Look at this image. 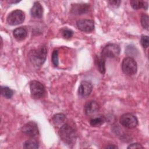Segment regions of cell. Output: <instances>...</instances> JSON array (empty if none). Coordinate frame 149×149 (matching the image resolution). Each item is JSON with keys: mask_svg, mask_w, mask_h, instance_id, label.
<instances>
[{"mask_svg": "<svg viewBox=\"0 0 149 149\" xmlns=\"http://www.w3.org/2000/svg\"><path fill=\"white\" fill-rule=\"evenodd\" d=\"M59 135L61 140L68 146L73 145L77 139V134L74 129L68 124H63L59 130Z\"/></svg>", "mask_w": 149, "mask_h": 149, "instance_id": "obj_1", "label": "cell"}, {"mask_svg": "<svg viewBox=\"0 0 149 149\" xmlns=\"http://www.w3.org/2000/svg\"><path fill=\"white\" fill-rule=\"evenodd\" d=\"M47 50L45 46H41L38 49L31 51L29 54L30 62L36 67L41 66L45 62Z\"/></svg>", "mask_w": 149, "mask_h": 149, "instance_id": "obj_2", "label": "cell"}, {"mask_svg": "<svg viewBox=\"0 0 149 149\" xmlns=\"http://www.w3.org/2000/svg\"><path fill=\"white\" fill-rule=\"evenodd\" d=\"M122 70L127 75H133L137 72V64L135 60L130 57H126L122 62Z\"/></svg>", "mask_w": 149, "mask_h": 149, "instance_id": "obj_3", "label": "cell"}, {"mask_svg": "<svg viewBox=\"0 0 149 149\" xmlns=\"http://www.w3.org/2000/svg\"><path fill=\"white\" fill-rule=\"evenodd\" d=\"M120 47L116 44H108L105 45L101 53V56L104 58H115L118 56L120 53Z\"/></svg>", "mask_w": 149, "mask_h": 149, "instance_id": "obj_4", "label": "cell"}, {"mask_svg": "<svg viewBox=\"0 0 149 149\" xmlns=\"http://www.w3.org/2000/svg\"><path fill=\"white\" fill-rule=\"evenodd\" d=\"M25 19L24 13L20 10H15L10 12L6 19L7 23L11 26H16L22 23Z\"/></svg>", "mask_w": 149, "mask_h": 149, "instance_id": "obj_5", "label": "cell"}, {"mask_svg": "<svg viewBox=\"0 0 149 149\" xmlns=\"http://www.w3.org/2000/svg\"><path fill=\"white\" fill-rule=\"evenodd\" d=\"M30 89L31 96L34 98H42L45 93V89L43 84L37 80H33L30 83Z\"/></svg>", "mask_w": 149, "mask_h": 149, "instance_id": "obj_6", "label": "cell"}, {"mask_svg": "<svg viewBox=\"0 0 149 149\" xmlns=\"http://www.w3.org/2000/svg\"><path fill=\"white\" fill-rule=\"evenodd\" d=\"M120 124L126 128L135 127L138 124L137 118L133 114L127 113L122 115L120 118Z\"/></svg>", "mask_w": 149, "mask_h": 149, "instance_id": "obj_7", "label": "cell"}, {"mask_svg": "<svg viewBox=\"0 0 149 149\" xmlns=\"http://www.w3.org/2000/svg\"><path fill=\"white\" fill-rule=\"evenodd\" d=\"M22 132L30 137H35L39 133L37 125L33 121H30L26 123L21 129Z\"/></svg>", "mask_w": 149, "mask_h": 149, "instance_id": "obj_8", "label": "cell"}, {"mask_svg": "<svg viewBox=\"0 0 149 149\" xmlns=\"http://www.w3.org/2000/svg\"><path fill=\"white\" fill-rule=\"evenodd\" d=\"M77 26L79 30L84 32H91L94 29V23L90 19H80L76 22Z\"/></svg>", "mask_w": 149, "mask_h": 149, "instance_id": "obj_9", "label": "cell"}, {"mask_svg": "<svg viewBox=\"0 0 149 149\" xmlns=\"http://www.w3.org/2000/svg\"><path fill=\"white\" fill-rule=\"evenodd\" d=\"M93 90V86L91 83L87 81H83L79 87V95L82 97L89 96Z\"/></svg>", "mask_w": 149, "mask_h": 149, "instance_id": "obj_10", "label": "cell"}, {"mask_svg": "<svg viewBox=\"0 0 149 149\" xmlns=\"http://www.w3.org/2000/svg\"><path fill=\"white\" fill-rule=\"evenodd\" d=\"M100 109L98 104L93 100L87 102L84 108V112L87 115H91L95 113Z\"/></svg>", "mask_w": 149, "mask_h": 149, "instance_id": "obj_11", "label": "cell"}, {"mask_svg": "<svg viewBox=\"0 0 149 149\" xmlns=\"http://www.w3.org/2000/svg\"><path fill=\"white\" fill-rule=\"evenodd\" d=\"M89 5L86 3L73 4L72 6V12L75 15H81L88 10Z\"/></svg>", "mask_w": 149, "mask_h": 149, "instance_id": "obj_12", "label": "cell"}, {"mask_svg": "<svg viewBox=\"0 0 149 149\" xmlns=\"http://www.w3.org/2000/svg\"><path fill=\"white\" fill-rule=\"evenodd\" d=\"M31 15L35 18H41L43 14V9L41 5L38 2L34 3L31 10Z\"/></svg>", "mask_w": 149, "mask_h": 149, "instance_id": "obj_13", "label": "cell"}, {"mask_svg": "<svg viewBox=\"0 0 149 149\" xmlns=\"http://www.w3.org/2000/svg\"><path fill=\"white\" fill-rule=\"evenodd\" d=\"M14 37L18 41H22L27 36V30L24 27H20L15 29L13 31Z\"/></svg>", "mask_w": 149, "mask_h": 149, "instance_id": "obj_14", "label": "cell"}, {"mask_svg": "<svg viewBox=\"0 0 149 149\" xmlns=\"http://www.w3.org/2000/svg\"><path fill=\"white\" fill-rule=\"evenodd\" d=\"M131 6L136 10L143 8L146 10L148 9V2L144 1H137V0H132L130 2Z\"/></svg>", "mask_w": 149, "mask_h": 149, "instance_id": "obj_15", "label": "cell"}, {"mask_svg": "<svg viewBox=\"0 0 149 149\" xmlns=\"http://www.w3.org/2000/svg\"><path fill=\"white\" fill-rule=\"evenodd\" d=\"M105 121V117L102 115H100L97 117L91 119L90 121V124L93 127H99L103 125Z\"/></svg>", "mask_w": 149, "mask_h": 149, "instance_id": "obj_16", "label": "cell"}, {"mask_svg": "<svg viewBox=\"0 0 149 149\" xmlns=\"http://www.w3.org/2000/svg\"><path fill=\"white\" fill-rule=\"evenodd\" d=\"M95 64L100 72L102 74L105 73V58L102 56H96Z\"/></svg>", "mask_w": 149, "mask_h": 149, "instance_id": "obj_17", "label": "cell"}, {"mask_svg": "<svg viewBox=\"0 0 149 149\" xmlns=\"http://www.w3.org/2000/svg\"><path fill=\"white\" fill-rule=\"evenodd\" d=\"M23 147L26 149H36L38 148V143L34 139H29L24 143Z\"/></svg>", "mask_w": 149, "mask_h": 149, "instance_id": "obj_18", "label": "cell"}, {"mask_svg": "<svg viewBox=\"0 0 149 149\" xmlns=\"http://www.w3.org/2000/svg\"><path fill=\"white\" fill-rule=\"evenodd\" d=\"M66 119V116L63 113H57L52 118V121L55 125H62Z\"/></svg>", "mask_w": 149, "mask_h": 149, "instance_id": "obj_19", "label": "cell"}, {"mask_svg": "<svg viewBox=\"0 0 149 149\" xmlns=\"http://www.w3.org/2000/svg\"><path fill=\"white\" fill-rule=\"evenodd\" d=\"M1 93L3 97L8 99L12 98L13 94V91L8 87H1Z\"/></svg>", "mask_w": 149, "mask_h": 149, "instance_id": "obj_20", "label": "cell"}, {"mask_svg": "<svg viewBox=\"0 0 149 149\" xmlns=\"http://www.w3.org/2000/svg\"><path fill=\"white\" fill-rule=\"evenodd\" d=\"M148 16L146 14H143L141 17V23L142 26L146 30H148Z\"/></svg>", "mask_w": 149, "mask_h": 149, "instance_id": "obj_21", "label": "cell"}, {"mask_svg": "<svg viewBox=\"0 0 149 149\" xmlns=\"http://www.w3.org/2000/svg\"><path fill=\"white\" fill-rule=\"evenodd\" d=\"M62 36L65 38H66V39H69V38H70L73 35V31L70 29H64L62 30Z\"/></svg>", "mask_w": 149, "mask_h": 149, "instance_id": "obj_22", "label": "cell"}, {"mask_svg": "<svg viewBox=\"0 0 149 149\" xmlns=\"http://www.w3.org/2000/svg\"><path fill=\"white\" fill-rule=\"evenodd\" d=\"M52 62L55 66H57L59 64L58 61V50H54L52 54Z\"/></svg>", "mask_w": 149, "mask_h": 149, "instance_id": "obj_23", "label": "cell"}, {"mask_svg": "<svg viewBox=\"0 0 149 149\" xmlns=\"http://www.w3.org/2000/svg\"><path fill=\"white\" fill-rule=\"evenodd\" d=\"M140 42L142 46L144 48H147L148 47V44H149L148 37L147 36H142L140 39Z\"/></svg>", "mask_w": 149, "mask_h": 149, "instance_id": "obj_24", "label": "cell"}, {"mask_svg": "<svg viewBox=\"0 0 149 149\" xmlns=\"http://www.w3.org/2000/svg\"><path fill=\"white\" fill-rule=\"evenodd\" d=\"M108 2L112 6H113L114 8H118L120 5L121 1H117V0H112V1H109Z\"/></svg>", "mask_w": 149, "mask_h": 149, "instance_id": "obj_25", "label": "cell"}, {"mask_svg": "<svg viewBox=\"0 0 149 149\" xmlns=\"http://www.w3.org/2000/svg\"><path fill=\"white\" fill-rule=\"evenodd\" d=\"M143 147L139 143H133L130 144L128 147L127 148H143Z\"/></svg>", "mask_w": 149, "mask_h": 149, "instance_id": "obj_26", "label": "cell"}, {"mask_svg": "<svg viewBox=\"0 0 149 149\" xmlns=\"http://www.w3.org/2000/svg\"><path fill=\"white\" fill-rule=\"evenodd\" d=\"M107 148H117L118 147L114 145H109L107 147Z\"/></svg>", "mask_w": 149, "mask_h": 149, "instance_id": "obj_27", "label": "cell"}]
</instances>
